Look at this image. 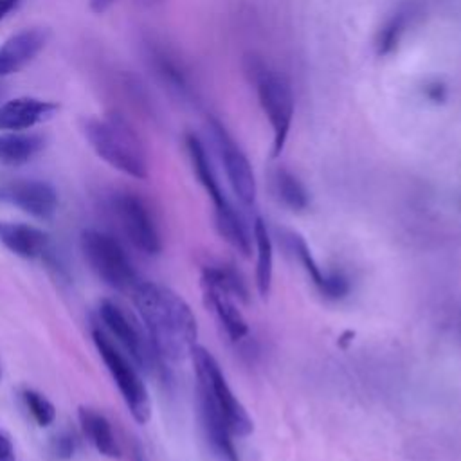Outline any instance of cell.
<instances>
[{
  "label": "cell",
  "mask_w": 461,
  "mask_h": 461,
  "mask_svg": "<svg viewBox=\"0 0 461 461\" xmlns=\"http://www.w3.org/2000/svg\"><path fill=\"white\" fill-rule=\"evenodd\" d=\"M0 241L25 259L41 258L49 249V236L27 223H0Z\"/></svg>",
  "instance_id": "obj_17"
},
{
  "label": "cell",
  "mask_w": 461,
  "mask_h": 461,
  "mask_svg": "<svg viewBox=\"0 0 461 461\" xmlns=\"http://www.w3.org/2000/svg\"><path fill=\"white\" fill-rule=\"evenodd\" d=\"M185 148H187V155H189V160H191V166H193V171H194L198 182L203 185V189L207 191V194L212 200L214 214H223V212L234 209V205L229 202V198L225 196V193L216 178L212 162L209 158V153H207L203 142L196 135L187 133Z\"/></svg>",
  "instance_id": "obj_15"
},
{
  "label": "cell",
  "mask_w": 461,
  "mask_h": 461,
  "mask_svg": "<svg viewBox=\"0 0 461 461\" xmlns=\"http://www.w3.org/2000/svg\"><path fill=\"white\" fill-rule=\"evenodd\" d=\"M45 140L36 133H22V131H7L0 133V166L16 167L29 162L36 157Z\"/></svg>",
  "instance_id": "obj_20"
},
{
  "label": "cell",
  "mask_w": 461,
  "mask_h": 461,
  "mask_svg": "<svg viewBox=\"0 0 461 461\" xmlns=\"http://www.w3.org/2000/svg\"><path fill=\"white\" fill-rule=\"evenodd\" d=\"M81 250L95 276L110 288L124 292L139 283L131 261L113 236L95 229L83 230Z\"/></svg>",
  "instance_id": "obj_5"
},
{
  "label": "cell",
  "mask_w": 461,
  "mask_h": 461,
  "mask_svg": "<svg viewBox=\"0 0 461 461\" xmlns=\"http://www.w3.org/2000/svg\"><path fill=\"white\" fill-rule=\"evenodd\" d=\"M252 234L256 243V288L261 299H267L272 288L274 277V249L272 240L263 218H256L252 223Z\"/></svg>",
  "instance_id": "obj_19"
},
{
  "label": "cell",
  "mask_w": 461,
  "mask_h": 461,
  "mask_svg": "<svg viewBox=\"0 0 461 461\" xmlns=\"http://www.w3.org/2000/svg\"><path fill=\"white\" fill-rule=\"evenodd\" d=\"M92 339L130 414L137 423H148L151 416V400L140 375L101 330H94Z\"/></svg>",
  "instance_id": "obj_6"
},
{
  "label": "cell",
  "mask_w": 461,
  "mask_h": 461,
  "mask_svg": "<svg viewBox=\"0 0 461 461\" xmlns=\"http://www.w3.org/2000/svg\"><path fill=\"white\" fill-rule=\"evenodd\" d=\"M58 104L36 97H16L0 104V130L22 131L50 119Z\"/></svg>",
  "instance_id": "obj_13"
},
{
  "label": "cell",
  "mask_w": 461,
  "mask_h": 461,
  "mask_svg": "<svg viewBox=\"0 0 461 461\" xmlns=\"http://www.w3.org/2000/svg\"><path fill=\"white\" fill-rule=\"evenodd\" d=\"M272 185L277 200L290 211H304L310 203V194L304 184L288 169L277 167L272 175Z\"/></svg>",
  "instance_id": "obj_21"
},
{
  "label": "cell",
  "mask_w": 461,
  "mask_h": 461,
  "mask_svg": "<svg viewBox=\"0 0 461 461\" xmlns=\"http://www.w3.org/2000/svg\"><path fill=\"white\" fill-rule=\"evenodd\" d=\"M411 20H412V7H400L382 23L375 38V49L378 56H387L398 47V43L402 41L403 34L409 29Z\"/></svg>",
  "instance_id": "obj_22"
},
{
  "label": "cell",
  "mask_w": 461,
  "mask_h": 461,
  "mask_svg": "<svg viewBox=\"0 0 461 461\" xmlns=\"http://www.w3.org/2000/svg\"><path fill=\"white\" fill-rule=\"evenodd\" d=\"M142 4H157V2H160V0H140Z\"/></svg>",
  "instance_id": "obj_30"
},
{
  "label": "cell",
  "mask_w": 461,
  "mask_h": 461,
  "mask_svg": "<svg viewBox=\"0 0 461 461\" xmlns=\"http://www.w3.org/2000/svg\"><path fill=\"white\" fill-rule=\"evenodd\" d=\"M79 425L85 434V438L90 441V445L106 457H119L121 448L115 439V434L112 430L110 421L106 416L101 412L88 409V407H79Z\"/></svg>",
  "instance_id": "obj_18"
},
{
  "label": "cell",
  "mask_w": 461,
  "mask_h": 461,
  "mask_svg": "<svg viewBox=\"0 0 461 461\" xmlns=\"http://www.w3.org/2000/svg\"><path fill=\"white\" fill-rule=\"evenodd\" d=\"M99 317L106 330L117 339V342L130 353L131 360L142 367L149 369L151 358L155 357V351L140 333V330L135 326V322L112 301L104 299L99 304Z\"/></svg>",
  "instance_id": "obj_9"
},
{
  "label": "cell",
  "mask_w": 461,
  "mask_h": 461,
  "mask_svg": "<svg viewBox=\"0 0 461 461\" xmlns=\"http://www.w3.org/2000/svg\"><path fill=\"white\" fill-rule=\"evenodd\" d=\"M245 72L256 85L259 106L272 126V157H279L288 140V133L294 121L295 101L290 83L272 70L259 58H247Z\"/></svg>",
  "instance_id": "obj_3"
},
{
  "label": "cell",
  "mask_w": 461,
  "mask_h": 461,
  "mask_svg": "<svg viewBox=\"0 0 461 461\" xmlns=\"http://www.w3.org/2000/svg\"><path fill=\"white\" fill-rule=\"evenodd\" d=\"M290 245L297 259L301 261L303 268L306 270L308 277L312 279V283L315 285V288L321 292L322 297L330 301H339L348 295L349 292L348 277L340 272H322V268L313 259L306 241L299 234H290Z\"/></svg>",
  "instance_id": "obj_14"
},
{
  "label": "cell",
  "mask_w": 461,
  "mask_h": 461,
  "mask_svg": "<svg viewBox=\"0 0 461 461\" xmlns=\"http://www.w3.org/2000/svg\"><path fill=\"white\" fill-rule=\"evenodd\" d=\"M76 438L70 432H61L52 439V452L59 459H70L76 452Z\"/></svg>",
  "instance_id": "obj_25"
},
{
  "label": "cell",
  "mask_w": 461,
  "mask_h": 461,
  "mask_svg": "<svg viewBox=\"0 0 461 461\" xmlns=\"http://www.w3.org/2000/svg\"><path fill=\"white\" fill-rule=\"evenodd\" d=\"M131 294L155 355L166 362L189 358L198 339L191 306L171 288L151 281H139Z\"/></svg>",
  "instance_id": "obj_1"
},
{
  "label": "cell",
  "mask_w": 461,
  "mask_h": 461,
  "mask_svg": "<svg viewBox=\"0 0 461 461\" xmlns=\"http://www.w3.org/2000/svg\"><path fill=\"white\" fill-rule=\"evenodd\" d=\"M7 198L38 220H49L58 209L56 189L41 180H20L11 184L7 187Z\"/></svg>",
  "instance_id": "obj_12"
},
{
  "label": "cell",
  "mask_w": 461,
  "mask_h": 461,
  "mask_svg": "<svg viewBox=\"0 0 461 461\" xmlns=\"http://www.w3.org/2000/svg\"><path fill=\"white\" fill-rule=\"evenodd\" d=\"M207 130L211 133L216 155L220 157V162L225 169V176L229 180L232 193L241 202V205L252 207L256 202L258 185L247 155L243 153V149L240 148V144L234 140V137L229 133L221 121L211 117L207 121Z\"/></svg>",
  "instance_id": "obj_7"
},
{
  "label": "cell",
  "mask_w": 461,
  "mask_h": 461,
  "mask_svg": "<svg viewBox=\"0 0 461 461\" xmlns=\"http://www.w3.org/2000/svg\"><path fill=\"white\" fill-rule=\"evenodd\" d=\"M155 59H157V67H158L162 77L171 85V88H175L184 97H191L193 95V88L189 85V77H187L185 70L167 54L158 52Z\"/></svg>",
  "instance_id": "obj_23"
},
{
  "label": "cell",
  "mask_w": 461,
  "mask_h": 461,
  "mask_svg": "<svg viewBox=\"0 0 461 461\" xmlns=\"http://www.w3.org/2000/svg\"><path fill=\"white\" fill-rule=\"evenodd\" d=\"M0 461H16V456H14V448H13V443L7 436H4L0 432Z\"/></svg>",
  "instance_id": "obj_26"
},
{
  "label": "cell",
  "mask_w": 461,
  "mask_h": 461,
  "mask_svg": "<svg viewBox=\"0 0 461 461\" xmlns=\"http://www.w3.org/2000/svg\"><path fill=\"white\" fill-rule=\"evenodd\" d=\"M113 2H115V0H90V9H92L94 13H97V14H101V13H104L108 7H112Z\"/></svg>",
  "instance_id": "obj_27"
},
{
  "label": "cell",
  "mask_w": 461,
  "mask_h": 461,
  "mask_svg": "<svg viewBox=\"0 0 461 461\" xmlns=\"http://www.w3.org/2000/svg\"><path fill=\"white\" fill-rule=\"evenodd\" d=\"M135 461H144V457H142V454L139 450H135Z\"/></svg>",
  "instance_id": "obj_29"
},
{
  "label": "cell",
  "mask_w": 461,
  "mask_h": 461,
  "mask_svg": "<svg viewBox=\"0 0 461 461\" xmlns=\"http://www.w3.org/2000/svg\"><path fill=\"white\" fill-rule=\"evenodd\" d=\"M47 36L40 29H25L0 47V76H9L31 63L45 47Z\"/></svg>",
  "instance_id": "obj_16"
},
{
  "label": "cell",
  "mask_w": 461,
  "mask_h": 461,
  "mask_svg": "<svg viewBox=\"0 0 461 461\" xmlns=\"http://www.w3.org/2000/svg\"><path fill=\"white\" fill-rule=\"evenodd\" d=\"M196 409L203 443L212 461H240L232 432L212 400L196 389Z\"/></svg>",
  "instance_id": "obj_10"
},
{
  "label": "cell",
  "mask_w": 461,
  "mask_h": 461,
  "mask_svg": "<svg viewBox=\"0 0 461 461\" xmlns=\"http://www.w3.org/2000/svg\"><path fill=\"white\" fill-rule=\"evenodd\" d=\"M113 212L124 236L137 250L148 256H157L162 250V240L155 218L149 212L148 205L137 194L124 193L115 196Z\"/></svg>",
  "instance_id": "obj_8"
},
{
  "label": "cell",
  "mask_w": 461,
  "mask_h": 461,
  "mask_svg": "<svg viewBox=\"0 0 461 461\" xmlns=\"http://www.w3.org/2000/svg\"><path fill=\"white\" fill-rule=\"evenodd\" d=\"M23 402L29 409V412L32 414L34 421L40 425V427H47L54 421L56 418V409L54 405L40 393L32 391V389H25L23 391Z\"/></svg>",
  "instance_id": "obj_24"
},
{
  "label": "cell",
  "mask_w": 461,
  "mask_h": 461,
  "mask_svg": "<svg viewBox=\"0 0 461 461\" xmlns=\"http://www.w3.org/2000/svg\"><path fill=\"white\" fill-rule=\"evenodd\" d=\"M189 358L193 360V366H194L196 389L205 393L212 400V403L218 407L223 420L227 421L232 436H240V438L249 436L254 430V421L249 416L243 403L232 393L220 364L211 355V351L196 344Z\"/></svg>",
  "instance_id": "obj_4"
},
{
  "label": "cell",
  "mask_w": 461,
  "mask_h": 461,
  "mask_svg": "<svg viewBox=\"0 0 461 461\" xmlns=\"http://www.w3.org/2000/svg\"><path fill=\"white\" fill-rule=\"evenodd\" d=\"M202 290H203V299L207 308L214 313L218 324L223 328L229 340L240 342L245 337H249V324L243 313L240 312L236 299L227 290H223L221 286L203 277H202Z\"/></svg>",
  "instance_id": "obj_11"
},
{
  "label": "cell",
  "mask_w": 461,
  "mask_h": 461,
  "mask_svg": "<svg viewBox=\"0 0 461 461\" xmlns=\"http://www.w3.org/2000/svg\"><path fill=\"white\" fill-rule=\"evenodd\" d=\"M83 131L99 158L133 178L148 176V162L135 131L121 117H88Z\"/></svg>",
  "instance_id": "obj_2"
},
{
  "label": "cell",
  "mask_w": 461,
  "mask_h": 461,
  "mask_svg": "<svg viewBox=\"0 0 461 461\" xmlns=\"http://www.w3.org/2000/svg\"><path fill=\"white\" fill-rule=\"evenodd\" d=\"M18 2H20V0H0V20H2L9 11H13Z\"/></svg>",
  "instance_id": "obj_28"
}]
</instances>
